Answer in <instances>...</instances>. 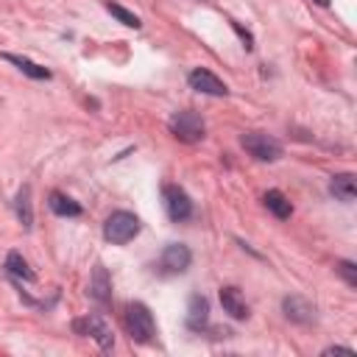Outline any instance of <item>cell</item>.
Returning a JSON list of instances; mask_svg holds the SVG:
<instances>
[{"label": "cell", "mask_w": 357, "mask_h": 357, "mask_svg": "<svg viewBox=\"0 0 357 357\" xmlns=\"http://www.w3.org/2000/svg\"><path fill=\"white\" fill-rule=\"evenodd\" d=\"M123 324H126V332L131 335L134 343H153V337H156V321H153L151 310L142 301H131L126 307Z\"/></svg>", "instance_id": "1"}, {"label": "cell", "mask_w": 357, "mask_h": 357, "mask_svg": "<svg viewBox=\"0 0 357 357\" xmlns=\"http://www.w3.org/2000/svg\"><path fill=\"white\" fill-rule=\"evenodd\" d=\"M139 229H142V223H139V218H137L134 212L117 209V212H112V215L106 218V223H103V237H106L109 243H114V245H123V243L134 240V237L139 234Z\"/></svg>", "instance_id": "2"}, {"label": "cell", "mask_w": 357, "mask_h": 357, "mask_svg": "<svg viewBox=\"0 0 357 357\" xmlns=\"http://www.w3.org/2000/svg\"><path fill=\"white\" fill-rule=\"evenodd\" d=\"M167 126H170V134L176 139H181V142H198V139H204V120H201V114H195L190 109L176 112Z\"/></svg>", "instance_id": "3"}, {"label": "cell", "mask_w": 357, "mask_h": 357, "mask_svg": "<svg viewBox=\"0 0 357 357\" xmlns=\"http://www.w3.org/2000/svg\"><path fill=\"white\" fill-rule=\"evenodd\" d=\"M240 145H243L254 159H259V162H276V159L282 156V145H279L273 137L259 134V131L243 134V137H240Z\"/></svg>", "instance_id": "4"}, {"label": "cell", "mask_w": 357, "mask_h": 357, "mask_svg": "<svg viewBox=\"0 0 357 357\" xmlns=\"http://www.w3.org/2000/svg\"><path fill=\"white\" fill-rule=\"evenodd\" d=\"M162 198H165V209H167V218L170 220L181 223V220H187L192 215V201H190V195L178 184H167L162 190Z\"/></svg>", "instance_id": "5"}, {"label": "cell", "mask_w": 357, "mask_h": 357, "mask_svg": "<svg viewBox=\"0 0 357 357\" xmlns=\"http://www.w3.org/2000/svg\"><path fill=\"white\" fill-rule=\"evenodd\" d=\"M75 332L78 335H86V337H92L103 351H109L112 346H114V335H112V329L98 318V315H86V318H78L75 321Z\"/></svg>", "instance_id": "6"}, {"label": "cell", "mask_w": 357, "mask_h": 357, "mask_svg": "<svg viewBox=\"0 0 357 357\" xmlns=\"http://www.w3.org/2000/svg\"><path fill=\"white\" fill-rule=\"evenodd\" d=\"M190 259H192V254L184 243H170V245H165L159 265L165 273H184L190 268Z\"/></svg>", "instance_id": "7"}, {"label": "cell", "mask_w": 357, "mask_h": 357, "mask_svg": "<svg viewBox=\"0 0 357 357\" xmlns=\"http://www.w3.org/2000/svg\"><path fill=\"white\" fill-rule=\"evenodd\" d=\"M190 86L195 89V92H204V95H215V98H223L226 92H229V86L215 75V73H209V70H204V67H198V70H192L190 73Z\"/></svg>", "instance_id": "8"}, {"label": "cell", "mask_w": 357, "mask_h": 357, "mask_svg": "<svg viewBox=\"0 0 357 357\" xmlns=\"http://www.w3.org/2000/svg\"><path fill=\"white\" fill-rule=\"evenodd\" d=\"M282 307H284V315L290 321H296V324H310L315 318V307L307 298H301V296H287L282 301Z\"/></svg>", "instance_id": "9"}, {"label": "cell", "mask_w": 357, "mask_h": 357, "mask_svg": "<svg viewBox=\"0 0 357 357\" xmlns=\"http://www.w3.org/2000/svg\"><path fill=\"white\" fill-rule=\"evenodd\" d=\"M89 296H92L98 304H109V301H112V279H109V273H106L103 265H95V271H92Z\"/></svg>", "instance_id": "10"}, {"label": "cell", "mask_w": 357, "mask_h": 357, "mask_svg": "<svg viewBox=\"0 0 357 357\" xmlns=\"http://www.w3.org/2000/svg\"><path fill=\"white\" fill-rule=\"evenodd\" d=\"M220 304H223V312H229L234 321L248 318V304H245V298L237 287H223L220 290Z\"/></svg>", "instance_id": "11"}, {"label": "cell", "mask_w": 357, "mask_h": 357, "mask_svg": "<svg viewBox=\"0 0 357 357\" xmlns=\"http://www.w3.org/2000/svg\"><path fill=\"white\" fill-rule=\"evenodd\" d=\"M329 192H332L337 201L351 204V201L357 198V181H354V176H351V173H340V176H335V178L329 181Z\"/></svg>", "instance_id": "12"}, {"label": "cell", "mask_w": 357, "mask_h": 357, "mask_svg": "<svg viewBox=\"0 0 357 357\" xmlns=\"http://www.w3.org/2000/svg\"><path fill=\"white\" fill-rule=\"evenodd\" d=\"M206 321H209V301L195 293L190 298V307H187V326L190 329H201V326H206Z\"/></svg>", "instance_id": "13"}, {"label": "cell", "mask_w": 357, "mask_h": 357, "mask_svg": "<svg viewBox=\"0 0 357 357\" xmlns=\"http://www.w3.org/2000/svg\"><path fill=\"white\" fill-rule=\"evenodd\" d=\"M47 206H50L56 215H61V218H78V215H81V204L73 201V198L64 195V192H50Z\"/></svg>", "instance_id": "14"}, {"label": "cell", "mask_w": 357, "mask_h": 357, "mask_svg": "<svg viewBox=\"0 0 357 357\" xmlns=\"http://www.w3.org/2000/svg\"><path fill=\"white\" fill-rule=\"evenodd\" d=\"M3 59L6 61H11L17 70H22L25 75H31V78H36V81H47L50 78V70H45V67H39V64H33L31 59H25V56H14V53H3Z\"/></svg>", "instance_id": "15"}, {"label": "cell", "mask_w": 357, "mask_h": 357, "mask_svg": "<svg viewBox=\"0 0 357 357\" xmlns=\"http://www.w3.org/2000/svg\"><path fill=\"white\" fill-rule=\"evenodd\" d=\"M265 206H268L279 220H287V218L293 215L290 201H287L284 192H279V190H268V192H265Z\"/></svg>", "instance_id": "16"}, {"label": "cell", "mask_w": 357, "mask_h": 357, "mask_svg": "<svg viewBox=\"0 0 357 357\" xmlns=\"http://www.w3.org/2000/svg\"><path fill=\"white\" fill-rule=\"evenodd\" d=\"M17 215H20V223L22 229H31L33 226V209H31V187L25 184L17 195Z\"/></svg>", "instance_id": "17"}, {"label": "cell", "mask_w": 357, "mask_h": 357, "mask_svg": "<svg viewBox=\"0 0 357 357\" xmlns=\"http://www.w3.org/2000/svg\"><path fill=\"white\" fill-rule=\"evenodd\" d=\"M6 271H8L11 276H17V279L33 282V271L28 268V262L22 259V254H17V251H11V254L6 257Z\"/></svg>", "instance_id": "18"}, {"label": "cell", "mask_w": 357, "mask_h": 357, "mask_svg": "<svg viewBox=\"0 0 357 357\" xmlns=\"http://www.w3.org/2000/svg\"><path fill=\"white\" fill-rule=\"evenodd\" d=\"M106 8H109V14L112 17H117L123 25H128V28H139L142 22H139V17L134 14V11H128V8H123V6H117V3H106Z\"/></svg>", "instance_id": "19"}, {"label": "cell", "mask_w": 357, "mask_h": 357, "mask_svg": "<svg viewBox=\"0 0 357 357\" xmlns=\"http://www.w3.org/2000/svg\"><path fill=\"white\" fill-rule=\"evenodd\" d=\"M337 273H340V276H343V279H346L351 287L357 284V268H354V262H349V259H340V262H337Z\"/></svg>", "instance_id": "20"}, {"label": "cell", "mask_w": 357, "mask_h": 357, "mask_svg": "<svg viewBox=\"0 0 357 357\" xmlns=\"http://www.w3.org/2000/svg\"><path fill=\"white\" fill-rule=\"evenodd\" d=\"M231 28H234V31L240 33V39H243V45H245V50H251V47H254V39H251V33H248V31H245V28H243L240 22H234V20H231Z\"/></svg>", "instance_id": "21"}, {"label": "cell", "mask_w": 357, "mask_h": 357, "mask_svg": "<svg viewBox=\"0 0 357 357\" xmlns=\"http://www.w3.org/2000/svg\"><path fill=\"white\" fill-rule=\"evenodd\" d=\"M324 354H349V357H351L354 351H351V349H343V346H329Z\"/></svg>", "instance_id": "22"}, {"label": "cell", "mask_w": 357, "mask_h": 357, "mask_svg": "<svg viewBox=\"0 0 357 357\" xmlns=\"http://www.w3.org/2000/svg\"><path fill=\"white\" fill-rule=\"evenodd\" d=\"M312 3H318V6H329V0H312Z\"/></svg>", "instance_id": "23"}]
</instances>
